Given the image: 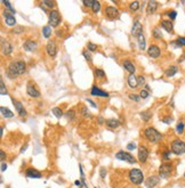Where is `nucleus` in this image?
Returning <instances> with one entry per match:
<instances>
[{
	"mask_svg": "<svg viewBox=\"0 0 185 188\" xmlns=\"http://www.w3.org/2000/svg\"><path fill=\"white\" fill-rule=\"evenodd\" d=\"M26 71V64L24 62H13L10 63L6 71V75L12 80H15L19 75L24 74Z\"/></svg>",
	"mask_w": 185,
	"mask_h": 188,
	"instance_id": "f257e3e1",
	"label": "nucleus"
},
{
	"mask_svg": "<svg viewBox=\"0 0 185 188\" xmlns=\"http://www.w3.org/2000/svg\"><path fill=\"white\" fill-rule=\"evenodd\" d=\"M144 135H145V138H146L150 143H153V144L159 143L160 140L163 138L162 135H161L155 128H153V127H149V128H146L145 131H144Z\"/></svg>",
	"mask_w": 185,
	"mask_h": 188,
	"instance_id": "f03ea898",
	"label": "nucleus"
},
{
	"mask_svg": "<svg viewBox=\"0 0 185 188\" xmlns=\"http://www.w3.org/2000/svg\"><path fill=\"white\" fill-rule=\"evenodd\" d=\"M129 180L134 185H140L144 182V175L140 169H132L129 171Z\"/></svg>",
	"mask_w": 185,
	"mask_h": 188,
	"instance_id": "7ed1b4c3",
	"label": "nucleus"
},
{
	"mask_svg": "<svg viewBox=\"0 0 185 188\" xmlns=\"http://www.w3.org/2000/svg\"><path fill=\"white\" fill-rule=\"evenodd\" d=\"M172 153L176 155H182L185 153V143L181 139H175L170 145Z\"/></svg>",
	"mask_w": 185,
	"mask_h": 188,
	"instance_id": "20e7f679",
	"label": "nucleus"
},
{
	"mask_svg": "<svg viewBox=\"0 0 185 188\" xmlns=\"http://www.w3.org/2000/svg\"><path fill=\"white\" fill-rule=\"evenodd\" d=\"M115 157L118 160H121V161H125V162H128L130 164H135L136 163V159L134 157V155H132L130 153H127L125 150H119L117 154H115Z\"/></svg>",
	"mask_w": 185,
	"mask_h": 188,
	"instance_id": "39448f33",
	"label": "nucleus"
},
{
	"mask_svg": "<svg viewBox=\"0 0 185 188\" xmlns=\"http://www.w3.org/2000/svg\"><path fill=\"white\" fill-rule=\"evenodd\" d=\"M172 172V165L170 163H163L159 168V177L162 179H166Z\"/></svg>",
	"mask_w": 185,
	"mask_h": 188,
	"instance_id": "423d86ee",
	"label": "nucleus"
},
{
	"mask_svg": "<svg viewBox=\"0 0 185 188\" xmlns=\"http://www.w3.org/2000/svg\"><path fill=\"white\" fill-rule=\"evenodd\" d=\"M48 22H49V25L51 26V27H56V26L59 24V22H61V15H59V13H58L57 10H51V13H49V20H48Z\"/></svg>",
	"mask_w": 185,
	"mask_h": 188,
	"instance_id": "0eeeda50",
	"label": "nucleus"
},
{
	"mask_svg": "<svg viewBox=\"0 0 185 188\" xmlns=\"http://www.w3.org/2000/svg\"><path fill=\"white\" fill-rule=\"evenodd\" d=\"M137 159L140 163H145L149 159V149L144 146V145H140L138 147V154H137Z\"/></svg>",
	"mask_w": 185,
	"mask_h": 188,
	"instance_id": "6e6552de",
	"label": "nucleus"
},
{
	"mask_svg": "<svg viewBox=\"0 0 185 188\" xmlns=\"http://www.w3.org/2000/svg\"><path fill=\"white\" fill-rule=\"evenodd\" d=\"M160 182V177L158 175H150L149 178H146L144 180V186L146 188H154L155 186H158Z\"/></svg>",
	"mask_w": 185,
	"mask_h": 188,
	"instance_id": "1a4fd4ad",
	"label": "nucleus"
},
{
	"mask_svg": "<svg viewBox=\"0 0 185 188\" xmlns=\"http://www.w3.org/2000/svg\"><path fill=\"white\" fill-rule=\"evenodd\" d=\"M105 16L108 20H115L119 17V10L112 6H108L105 8Z\"/></svg>",
	"mask_w": 185,
	"mask_h": 188,
	"instance_id": "9d476101",
	"label": "nucleus"
},
{
	"mask_svg": "<svg viewBox=\"0 0 185 188\" xmlns=\"http://www.w3.org/2000/svg\"><path fill=\"white\" fill-rule=\"evenodd\" d=\"M160 54H161L160 48L157 45H151L149 47V49H147V55L150 57H152V58H158L160 56Z\"/></svg>",
	"mask_w": 185,
	"mask_h": 188,
	"instance_id": "9b49d317",
	"label": "nucleus"
},
{
	"mask_svg": "<svg viewBox=\"0 0 185 188\" xmlns=\"http://www.w3.org/2000/svg\"><path fill=\"white\" fill-rule=\"evenodd\" d=\"M26 92H27V95L32 98H38L40 97V91L33 86V84L29 83L26 86Z\"/></svg>",
	"mask_w": 185,
	"mask_h": 188,
	"instance_id": "f8f14e48",
	"label": "nucleus"
},
{
	"mask_svg": "<svg viewBox=\"0 0 185 188\" xmlns=\"http://www.w3.org/2000/svg\"><path fill=\"white\" fill-rule=\"evenodd\" d=\"M13 100V105L15 106V110L17 111V113H19V115L21 117H24L26 116V111L24 110V107H23V105H22V103L21 102H19V100H15V99H12Z\"/></svg>",
	"mask_w": 185,
	"mask_h": 188,
	"instance_id": "ddd939ff",
	"label": "nucleus"
},
{
	"mask_svg": "<svg viewBox=\"0 0 185 188\" xmlns=\"http://www.w3.org/2000/svg\"><path fill=\"white\" fill-rule=\"evenodd\" d=\"M25 175L27 177V178H34V179H39V178L42 177V175L39 172L38 170H36V169H33V168L26 169Z\"/></svg>",
	"mask_w": 185,
	"mask_h": 188,
	"instance_id": "4468645a",
	"label": "nucleus"
},
{
	"mask_svg": "<svg viewBox=\"0 0 185 188\" xmlns=\"http://www.w3.org/2000/svg\"><path fill=\"white\" fill-rule=\"evenodd\" d=\"M46 49H47V52H48V55H49L51 57H55V56H56V54H57V48H56V45H55L54 41H49V42L47 43Z\"/></svg>",
	"mask_w": 185,
	"mask_h": 188,
	"instance_id": "2eb2a0df",
	"label": "nucleus"
},
{
	"mask_svg": "<svg viewBox=\"0 0 185 188\" xmlns=\"http://www.w3.org/2000/svg\"><path fill=\"white\" fill-rule=\"evenodd\" d=\"M4 16H5V22H6V24L8 26H14L16 24V20H15L13 14H10L9 12L5 10L4 12Z\"/></svg>",
	"mask_w": 185,
	"mask_h": 188,
	"instance_id": "dca6fc26",
	"label": "nucleus"
},
{
	"mask_svg": "<svg viewBox=\"0 0 185 188\" xmlns=\"http://www.w3.org/2000/svg\"><path fill=\"white\" fill-rule=\"evenodd\" d=\"M142 31H143V26H142V24L138 21H136L134 23V25H133V29H132V34L137 38L138 35L142 34Z\"/></svg>",
	"mask_w": 185,
	"mask_h": 188,
	"instance_id": "f3484780",
	"label": "nucleus"
},
{
	"mask_svg": "<svg viewBox=\"0 0 185 188\" xmlns=\"http://www.w3.org/2000/svg\"><path fill=\"white\" fill-rule=\"evenodd\" d=\"M1 50H2V54H4L5 56H8V55H10L12 52H13V47H12V45H10L9 42H7V41H4V40H2Z\"/></svg>",
	"mask_w": 185,
	"mask_h": 188,
	"instance_id": "a211bd4d",
	"label": "nucleus"
},
{
	"mask_svg": "<svg viewBox=\"0 0 185 188\" xmlns=\"http://www.w3.org/2000/svg\"><path fill=\"white\" fill-rule=\"evenodd\" d=\"M90 94L93 95V96H100V97H108V94L106 91L102 90V89H100L98 87H96L94 86L93 88H91V90H90Z\"/></svg>",
	"mask_w": 185,
	"mask_h": 188,
	"instance_id": "6ab92c4d",
	"label": "nucleus"
},
{
	"mask_svg": "<svg viewBox=\"0 0 185 188\" xmlns=\"http://www.w3.org/2000/svg\"><path fill=\"white\" fill-rule=\"evenodd\" d=\"M23 48L25 49L26 52H34L37 49V42L32 41V40H26L25 42L23 43Z\"/></svg>",
	"mask_w": 185,
	"mask_h": 188,
	"instance_id": "aec40b11",
	"label": "nucleus"
},
{
	"mask_svg": "<svg viewBox=\"0 0 185 188\" xmlns=\"http://www.w3.org/2000/svg\"><path fill=\"white\" fill-rule=\"evenodd\" d=\"M157 8H158V2H157L155 0H151V1H149V2H147V10H146L147 14L155 13Z\"/></svg>",
	"mask_w": 185,
	"mask_h": 188,
	"instance_id": "412c9836",
	"label": "nucleus"
},
{
	"mask_svg": "<svg viewBox=\"0 0 185 188\" xmlns=\"http://www.w3.org/2000/svg\"><path fill=\"white\" fill-rule=\"evenodd\" d=\"M122 65H123V67H125V69H126V70H127L130 74H135V72H136V67H135L134 64H133L130 60H125Z\"/></svg>",
	"mask_w": 185,
	"mask_h": 188,
	"instance_id": "4be33fe9",
	"label": "nucleus"
},
{
	"mask_svg": "<svg viewBox=\"0 0 185 188\" xmlns=\"http://www.w3.org/2000/svg\"><path fill=\"white\" fill-rule=\"evenodd\" d=\"M105 124L111 129H115V128H118L120 125V122L117 119H108V120L105 121Z\"/></svg>",
	"mask_w": 185,
	"mask_h": 188,
	"instance_id": "5701e85b",
	"label": "nucleus"
},
{
	"mask_svg": "<svg viewBox=\"0 0 185 188\" xmlns=\"http://www.w3.org/2000/svg\"><path fill=\"white\" fill-rule=\"evenodd\" d=\"M128 86L132 88V89H134L136 88L138 83H137V78L135 77V74H129V77H128Z\"/></svg>",
	"mask_w": 185,
	"mask_h": 188,
	"instance_id": "b1692460",
	"label": "nucleus"
},
{
	"mask_svg": "<svg viewBox=\"0 0 185 188\" xmlns=\"http://www.w3.org/2000/svg\"><path fill=\"white\" fill-rule=\"evenodd\" d=\"M161 26L166 30L167 32H169V33H172V31H174V25H172V23L170 22V21H162L161 22Z\"/></svg>",
	"mask_w": 185,
	"mask_h": 188,
	"instance_id": "393cba45",
	"label": "nucleus"
},
{
	"mask_svg": "<svg viewBox=\"0 0 185 188\" xmlns=\"http://www.w3.org/2000/svg\"><path fill=\"white\" fill-rule=\"evenodd\" d=\"M177 72H178L177 66H170V67H168V69L166 70L165 74H166V77H168V78H172V77H174Z\"/></svg>",
	"mask_w": 185,
	"mask_h": 188,
	"instance_id": "a878e982",
	"label": "nucleus"
},
{
	"mask_svg": "<svg viewBox=\"0 0 185 188\" xmlns=\"http://www.w3.org/2000/svg\"><path fill=\"white\" fill-rule=\"evenodd\" d=\"M0 111H1V114H2V116L4 117H6V119H10V117H13L14 116V113L12 112V111H9L7 107H1L0 108Z\"/></svg>",
	"mask_w": 185,
	"mask_h": 188,
	"instance_id": "bb28decb",
	"label": "nucleus"
},
{
	"mask_svg": "<svg viewBox=\"0 0 185 188\" xmlns=\"http://www.w3.org/2000/svg\"><path fill=\"white\" fill-rule=\"evenodd\" d=\"M140 115L144 122H147V121H150V119L152 117V113H151V111H144V112L140 113Z\"/></svg>",
	"mask_w": 185,
	"mask_h": 188,
	"instance_id": "cd10ccee",
	"label": "nucleus"
},
{
	"mask_svg": "<svg viewBox=\"0 0 185 188\" xmlns=\"http://www.w3.org/2000/svg\"><path fill=\"white\" fill-rule=\"evenodd\" d=\"M136 39H137V42H138V46H140V49L144 50L145 49V38H144V34L142 33Z\"/></svg>",
	"mask_w": 185,
	"mask_h": 188,
	"instance_id": "c85d7f7f",
	"label": "nucleus"
},
{
	"mask_svg": "<svg viewBox=\"0 0 185 188\" xmlns=\"http://www.w3.org/2000/svg\"><path fill=\"white\" fill-rule=\"evenodd\" d=\"M42 34L46 39H49L51 35V27L49 25H46L42 27Z\"/></svg>",
	"mask_w": 185,
	"mask_h": 188,
	"instance_id": "c756f323",
	"label": "nucleus"
},
{
	"mask_svg": "<svg viewBox=\"0 0 185 188\" xmlns=\"http://www.w3.org/2000/svg\"><path fill=\"white\" fill-rule=\"evenodd\" d=\"M53 113H54V115L57 117V119H61V117L63 116V112H62V110L59 108V107H54L53 108Z\"/></svg>",
	"mask_w": 185,
	"mask_h": 188,
	"instance_id": "7c9ffc66",
	"label": "nucleus"
},
{
	"mask_svg": "<svg viewBox=\"0 0 185 188\" xmlns=\"http://www.w3.org/2000/svg\"><path fill=\"white\" fill-rule=\"evenodd\" d=\"M91 10H93V13H98L101 10V2L100 1H94L93 7H91Z\"/></svg>",
	"mask_w": 185,
	"mask_h": 188,
	"instance_id": "2f4dec72",
	"label": "nucleus"
},
{
	"mask_svg": "<svg viewBox=\"0 0 185 188\" xmlns=\"http://www.w3.org/2000/svg\"><path fill=\"white\" fill-rule=\"evenodd\" d=\"M95 75H96V78H98V79H103V78H105V72L103 71L102 69H96L95 70Z\"/></svg>",
	"mask_w": 185,
	"mask_h": 188,
	"instance_id": "473e14b6",
	"label": "nucleus"
},
{
	"mask_svg": "<svg viewBox=\"0 0 185 188\" xmlns=\"http://www.w3.org/2000/svg\"><path fill=\"white\" fill-rule=\"evenodd\" d=\"M138 8H140V2H138V1H134V2H132V4L129 5V9H130L132 12L138 10Z\"/></svg>",
	"mask_w": 185,
	"mask_h": 188,
	"instance_id": "72a5a7b5",
	"label": "nucleus"
},
{
	"mask_svg": "<svg viewBox=\"0 0 185 188\" xmlns=\"http://www.w3.org/2000/svg\"><path fill=\"white\" fill-rule=\"evenodd\" d=\"M176 132L178 135H182L184 132V123L183 122H178V124L176 125Z\"/></svg>",
	"mask_w": 185,
	"mask_h": 188,
	"instance_id": "f704fd0d",
	"label": "nucleus"
},
{
	"mask_svg": "<svg viewBox=\"0 0 185 188\" xmlns=\"http://www.w3.org/2000/svg\"><path fill=\"white\" fill-rule=\"evenodd\" d=\"M7 92H8V91H7V88H6V86H5V82L1 80V81H0V94H1V95H7Z\"/></svg>",
	"mask_w": 185,
	"mask_h": 188,
	"instance_id": "c9c22d12",
	"label": "nucleus"
},
{
	"mask_svg": "<svg viewBox=\"0 0 185 188\" xmlns=\"http://www.w3.org/2000/svg\"><path fill=\"white\" fill-rule=\"evenodd\" d=\"M65 117H66V119H69V120H73V119L76 117V113H74V111L69 110L66 113H65Z\"/></svg>",
	"mask_w": 185,
	"mask_h": 188,
	"instance_id": "e433bc0d",
	"label": "nucleus"
},
{
	"mask_svg": "<svg viewBox=\"0 0 185 188\" xmlns=\"http://www.w3.org/2000/svg\"><path fill=\"white\" fill-rule=\"evenodd\" d=\"M2 4H4V5H5V6H6L7 8H8L9 10H10V12H12V14H15V13H16V10L14 9V7L10 5V2H9V1H7V0H4V1H2Z\"/></svg>",
	"mask_w": 185,
	"mask_h": 188,
	"instance_id": "4c0bfd02",
	"label": "nucleus"
},
{
	"mask_svg": "<svg viewBox=\"0 0 185 188\" xmlns=\"http://www.w3.org/2000/svg\"><path fill=\"white\" fill-rule=\"evenodd\" d=\"M175 45H177V47H185V38L181 37L176 40V42H174Z\"/></svg>",
	"mask_w": 185,
	"mask_h": 188,
	"instance_id": "58836bf2",
	"label": "nucleus"
},
{
	"mask_svg": "<svg viewBox=\"0 0 185 188\" xmlns=\"http://www.w3.org/2000/svg\"><path fill=\"white\" fill-rule=\"evenodd\" d=\"M153 37L155 39H161L162 38V34H161V31H160L158 27H155L153 30Z\"/></svg>",
	"mask_w": 185,
	"mask_h": 188,
	"instance_id": "ea45409f",
	"label": "nucleus"
},
{
	"mask_svg": "<svg viewBox=\"0 0 185 188\" xmlns=\"http://www.w3.org/2000/svg\"><path fill=\"white\" fill-rule=\"evenodd\" d=\"M128 97H129V99L134 100V102H136V103L140 102V96H137V95H135V94H130Z\"/></svg>",
	"mask_w": 185,
	"mask_h": 188,
	"instance_id": "a19ab883",
	"label": "nucleus"
},
{
	"mask_svg": "<svg viewBox=\"0 0 185 188\" xmlns=\"http://www.w3.org/2000/svg\"><path fill=\"white\" fill-rule=\"evenodd\" d=\"M170 157H172V152H170V150L163 152V155H162V159H163V160L168 161V160H170Z\"/></svg>",
	"mask_w": 185,
	"mask_h": 188,
	"instance_id": "79ce46f5",
	"label": "nucleus"
},
{
	"mask_svg": "<svg viewBox=\"0 0 185 188\" xmlns=\"http://www.w3.org/2000/svg\"><path fill=\"white\" fill-rule=\"evenodd\" d=\"M42 4L46 5V6L48 7L49 9L54 8V6H55V2H53V1H48V0H44V1H42Z\"/></svg>",
	"mask_w": 185,
	"mask_h": 188,
	"instance_id": "37998d69",
	"label": "nucleus"
},
{
	"mask_svg": "<svg viewBox=\"0 0 185 188\" xmlns=\"http://www.w3.org/2000/svg\"><path fill=\"white\" fill-rule=\"evenodd\" d=\"M137 83H138V86H144L145 84V78L143 75L137 77Z\"/></svg>",
	"mask_w": 185,
	"mask_h": 188,
	"instance_id": "c03bdc74",
	"label": "nucleus"
},
{
	"mask_svg": "<svg viewBox=\"0 0 185 188\" xmlns=\"http://www.w3.org/2000/svg\"><path fill=\"white\" fill-rule=\"evenodd\" d=\"M140 98H143V99H145V98L149 97V91H147L146 89H143V90L140 91Z\"/></svg>",
	"mask_w": 185,
	"mask_h": 188,
	"instance_id": "a18cd8bd",
	"label": "nucleus"
},
{
	"mask_svg": "<svg viewBox=\"0 0 185 188\" xmlns=\"http://www.w3.org/2000/svg\"><path fill=\"white\" fill-rule=\"evenodd\" d=\"M161 121H162L163 123L170 124L172 121H174V119H172V117H169V116H166V117H163V119H161Z\"/></svg>",
	"mask_w": 185,
	"mask_h": 188,
	"instance_id": "49530a36",
	"label": "nucleus"
},
{
	"mask_svg": "<svg viewBox=\"0 0 185 188\" xmlns=\"http://www.w3.org/2000/svg\"><path fill=\"white\" fill-rule=\"evenodd\" d=\"M82 55H83V57L87 59V60H91V55H90V52H88V50H83Z\"/></svg>",
	"mask_w": 185,
	"mask_h": 188,
	"instance_id": "de8ad7c7",
	"label": "nucleus"
},
{
	"mask_svg": "<svg viewBox=\"0 0 185 188\" xmlns=\"http://www.w3.org/2000/svg\"><path fill=\"white\" fill-rule=\"evenodd\" d=\"M100 175H101L102 179H105V177H106V169L103 168V167L100 169Z\"/></svg>",
	"mask_w": 185,
	"mask_h": 188,
	"instance_id": "09e8293b",
	"label": "nucleus"
},
{
	"mask_svg": "<svg viewBox=\"0 0 185 188\" xmlns=\"http://www.w3.org/2000/svg\"><path fill=\"white\" fill-rule=\"evenodd\" d=\"M168 16H169V18H170V20H175V18H176V16H177V13H176L175 10H170V12L168 13Z\"/></svg>",
	"mask_w": 185,
	"mask_h": 188,
	"instance_id": "8fccbe9b",
	"label": "nucleus"
},
{
	"mask_svg": "<svg viewBox=\"0 0 185 188\" xmlns=\"http://www.w3.org/2000/svg\"><path fill=\"white\" fill-rule=\"evenodd\" d=\"M87 46H88V50L89 52H94V50H96V48H97L95 43H93V42H88Z\"/></svg>",
	"mask_w": 185,
	"mask_h": 188,
	"instance_id": "3c124183",
	"label": "nucleus"
},
{
	"mask_svg": "<svg viewBox=\"0 0 185 188\" xmlns=\"http://www.w3.org/2000/svg\"><path fill=\"white\" fill-rule=\"evenodd\" d=\"M93 4H94V1L93 0H83V5L86 7H93Z\"/></svg>",
	"mask_w": 185,
	"mask_h": 188,
	"instance_id": "603ef678",
	"label": "nucleus"
},
{
	"mask_svg": "<svg viewBox=\"0 0 185 188\" xmlns=\"http://www.w3.org/2000/svg\"><path fill=\"white\" fill-rule=\"evenodd\" d=\"M135 148H136V144H135V143H129L127 145V149H128V150H134Z\"/></svg>",
	"mask_w": 185,
	"mask_h": 188,
	"instance_id": "864d4df0",
	"label": "nucleus"
},
{
	"mask_svg": "<svg viewBox=\"0 0 185 188\" xmlns=\"http://www.w3.org/2000/svg\"><path fill=\"white\" fill-rule=\"evenodd\" d=\"M79 169H80V175H81V180L85 181V172H83V168L81 164H79Z\"/></svg>",
	"mask_w": 185,
	"mask_h": 188,
	"instance_id": "5fc2aeb1",
	"label": "nucleus"
},
{
	"mask_svg": "<svg viewBox=\"0 0 185 188\" xmlns=\"http://www.w3.org/2000/svg\"><path fill=\"white\" fill-rule=\"evenodd\" d=\"M82 114H83V116H86V117L90 116L89 112H88V110H87L86 107H82Z\"/></svg>",
	"mask_w": 185,
	"mask_h": 188,
	"instance_id": "6e6d98bb",
	"label": "nucleus"
},
{
	"mask_svg": "<svg viewBox=\"0 0 185 188\" xmlns=\"http://www.w3.org/2000/svg\"><path fill=\"white\" fill-rule=\"evenodd\" d=\"M7 170V164L5 162H1V172H5Z\"/></svg>",
	"mask_w": 185,
	"mask_h": 188,
	"instance_id": "4d7b16f0",
	"label": "nucleus"
},
{
	"mask_svg": "<svg viewBox=\"0 0 185 188\" xmlns=\"http://www.w3.org/2000/svg\"><path fill=\"white\" fill-rule=\"evenodd\" d=\"M26 149H27V145H24V146H22V148H21V150H19V153L21 154H23L24 152H25Z\"/></svg>",
	"mask_w": 185,
	"mask_h": 188,
	"instance_id": "13d9d810",
	"label": "nucleus"
},
{
	"mask_svg": "<svg viewBox=\"0 0 185 188\" xmlns=\"http://www.w3.org/2000/svg\"><path fill=\"white\" fill-rule=\"evenodd\" d=\"M86 100H87V102H88V103H89V104L91 105V106H93V107H97V105H96L95 103H94V102H93V100H91V99H88V98H87V99H86Z\"/></svg>",
	"mask_w": 185,
	"mask_h": 188,
	"instance_id": "bf43d9fd",
	"label": "nucleus"
},
{
	"mask_svg": "<svg viewBox=\"0 0 185 188\" xmlns=\"http://www.w3.org/2000/svg\"><path fill=\"white\" fill-rule=\"evenodd\" d=\"M0 154H1L0 159H1V161L4 162V160H5V157H6V154H5V152H4V150H1V152H0Z\"/></svg>",
	"mask_w": 185,
	"mask_h": 188,
	"instance_id": "052dcab7",
	"label": "nucleus"
},
{
	"mask_svg": "<svg viewBox=\"0 0 185 188\" xmlns=\"http://www.w3.org/2000/svg\"><path fill=\"white\" fill-rule=\"evenodd\" d=\"M81 184H82V180H76V181H74V185H76V186H79V187L81 186Z\"/></svg>",
	"mask_w": 185,
	"mask_h": 188,
	"instance_id": "680f3d73",
	"label": "nucleus"
},
{
	"mask_svg": "<svg viewBox=\"0 0 185 188\" xmlns=\"http://www.w3.org/2000/svg\"><path fill=\"white\" fill-rule=\"evenodd\" d=\"M79 188H88V186H87V184H86V182L82 181V184H81V186H80Z\"/></svg>",
	"mask_w": 185,
	"mask_h": 188,
	"instance_id": "e2e57ef3",
	"label": "nucleus"
},
{
	"mask_svg": "<svg viewBox=\"0 0 185 188\" xmlns=\"http://www.w3.org/2000/svg\"><path fill=\"white\" fill-rule=\"evenodd\" d=\"M104 122H105V121L103 120V117H102V116H100V117H98V123H101V124H102V123H104Z\"/></svg>",
	"mask_w": 185,
	"mask_h": 188,
	"instance_id": "0e129e2a",
	"label": "nucleus"
},
{
	"mask_svg": "<svg viewBox=\"0 0 185 188\" xmlns=\"http://www.w3.org/2000/svg\"><path fill=\"white\" fill-rule=\"evenodd\" d=\"M184 178H185V173H184Z\"/></svg>",
	"mask_w": 185,
	"mask_h": 188,
	"instance_id": "69168bd1",
	"label": "nucleus"
}]
</instances>
